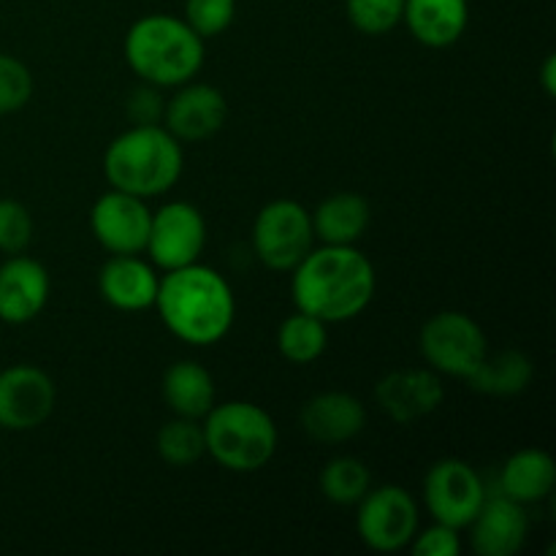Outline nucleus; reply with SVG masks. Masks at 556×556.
I'll list each match as a JSON object with an SVG mask.
<instances>
[{
  "mask_svg": "<svg viewBox=\"0 0 556 556\" xmlns=\"http://www.w3.org/2000/svg\"><path fill=\"white\" fill-rule=\"evenodd\" d=\"M472 527V548L481 556H514L525 548L530 535V516L525 505L497 494L483 500Z\"/></svg>",
  "mask_w": 556,
  "mask_h": 556,
  "instance_id": "16",
  "label": "nucleus"
},
{
  "mask_svg": "<svg viewBox=\"0 0 556 556\" xmlns=\"http://www.w3.org/2000/svg\"><path fill=\"white\" fill-rule=\"evenodd\" d=\"M402 22L418 43L445 49L465 36L470 5L467 0H405Z\"/></svg>",
  "mask_w": 556,
  "mask_h": 556,
  "instance_id": "19",
  "label": "nucleus"
},
{
  "mask_svg": "<svg viewBox=\"0 0 556 556\" xmlns=\"http://www.w3.org/2000/svg\"><path fill=\"white\" fill-rule=\"evenodd\" d=\"M228 101L217 87L212 85H179V92L163 106V128L182 144H195L226 125Z\"/></svg>",
  "mask_w": 556,
  "mask_h": 556,
  "instance_id": "13",
  "label": "nucleus"
},
{
  "mask_svg": "<svg viewBox=\"0 0 556 556\" xmlns=\"http://www.w3.org/2000/svg\"><path fill=\"white\" fill-rule=\"evenodd\" d=\"M375 266L353 244L313 248L293 269V304L324 324H345L362 315L375 296Z\"/></svg>",
  "mask_w": 556,
  "mask_h": 556,
  "instance_id": "1",
  "label": "nucleus"
},
{
  "mask_svg": "<svg viewBox=\"0 0 556 556\" xmlns=\"http://www.w3.org/2000/svg\"><path fill=\"white\" fill-rule=\"evenodd\" d=\"M58 389L43 369L14 364L0 372V429L30 432L54 410Z\"/></svg>",
  "mask_w": 556,
  "mask_h": 556,
  "instance_id": "11",
  "label": "nucleus"
},
{
  "mask_svg": "<svg viewBox=\"0 0 556 556\" xmlns=\"http://www.w3.org/2000/svg\"><path fill=\"white\" fill-rule=\"evenodd\" d=\"M206 248V220L199 206L188 201H168L152 212L147 253L163 271L195 264Z\"/></svg>",
  "mask_w": 556,
  "mask_h": 556,
  "instance_id": "10",
  "label": "nucleus"
},
{
  "mask_svg": "<svg viewBox=\"0 0 556 556\" xmlns=\"http://www.w3.org/2000/svg\"><path fill=\"white\" fill-rule=\"evenodd\" d=\"M123 52L147 85L179 87L204 65V38L179 16L147 14L130 25Z\"/></svg>",
  "mask_w": 556,
  "mask_h": 556,
  "instance_id": "4",
  "label": "nucleus"
},
{
  "mask_svg": "<svg viewBox=\"0 0 556 556\" xmlns=\"http://www.w3.org/2000/svg\"><path fill=\"white\" fill-rule=\"evenodd\" d=\"M320 494L334 505H356L372 486L367 465L353 456H337L320 470Z\"/></svg>",
  "mask_w": 556,
  "mask_h": 556,
  "instance_id": "25",
  "label": "nucleus"
},
{
  "mask_svg": "<svg viewBox=\"0 0 556 556\" xmlns=\"http://www.w3.org/2000/svg\"><path fill=\"white\" fill-rule=\"evenodd\" d=\"M356 530L358 538L372 552H400L410 546L413 535L418 532V505L402 486L386 483L372 489L358 500Z\"/></svg>",
  "mask_w": 556,
  "mask_h": 556,
  "instance_id": "8",
  "label": "nucleus"
},
{
  "mask_svg": "<svg viewBox=\"0 0 556 556\" xmlns=\"http://www.w3.org/2000/svg\"><path fill=\"white\" fill-rule=\"evenodd\" d=\"M348 20L364 36H383L402 22L405 0H345Z\"/></svg>",
  "mask_w": 556,
  "mask_h": 556,
  "instance_id": "27",
  "label": "nucleus"
},
{
  "mask_svg": "<svg viewBox=\"0 0 556 556\" xmlns=\"http://www.w3.org/2000/svg\"><path fill=\"white\" fill-rule=\"evenodd\" d=\"M326 342H329V334H326L324 320L313 318V315L296 309L293 315H288L280 324V331H277V348H280L282 356L291 364H313L324 356Z\"/></svg>",
  "mask_w": 556,
  "mask_h": 556,
  "instance_id": "24",
  "label": "nucleus"
},
{
  "mask_svg": "<svg viewBox=\"0 0 556 556\" xmlns=\"http://www.w3.org/2000/svg\"><path fill=\"white\" fill-rule=\"evenodd\" d=\"M486 500V486L476 467L462 459H440L424 478V503L438 525L465 530Z\"/></svg>",
  "mask_w": 556,
  "mask_h": 556,
  "instance_id": "9",
  "label": "nucleus"
},
{
  "mask_svg": "<svg viewBox=\"0 0 556 556\" xmlns=\"http://www.w3.org/2000/svg\"><path fill=\"white\" fill-rule=\"evenodd\" d=\"M155 307L163 326L177 340L195 348L220 342L231 331L237 315V302L226 277L210 266H201L199 261L166 271L157 286Z\"/></svg>",
  "mask_w": 556,
  "mask_h": 556,
  "instance_id": "2",
  "label": "nucleus"
},
{
  "mask_svg": "<svg viewBox=\"0 0 556 556\" xmlns=\"http://www.w3.org/2000/svg\"><path fill=\"white\" fill-rule=\"evenodd\" d=\"M299 421H302L307 438L315 443L340 445L364 432L367 410L348 391H324V394H315L304 402Z\"/></svg>",
  "mask_w": 556,
  "mask_h": 556,
  "instance_id": "17",
  "label": "nucleus"
},
{
  "mask_svg": "<svg viewBox=\"0 0 556 556\" xmlns=\"http://www.w3.org/2000/svg\"><path fill=\"white\" fill-rule=\"evenodd\" d=\"M161 87L155 85H141L130 92L128 101V117L134 119V125H161L163 119V98H161Z\"/></svg>",
  "mask_w": 556,
  "mask_h": 556,
  "instance_id": "32",
  "label": "nucleus"
},
{
  "mask_svg": "<svg viewBox=\"0 0 556 556\" xmlns=\"http://www.w3.org/2000/svg\"><path fill=\"white\" fill-rule=\"evenodd\" d=\"M418 345H421V356L427 358L434 372L462 380L470 378L489 353L486 334L478 326V320L467 313H456V309L432 315L424 324Z\"/></svg>",
  "mask_w": 556,
  "mask_h": 556,
  "instance_id": "7",
  "label": "nucleus"
},
{
  "mask_svg": "<svg viewBox=\"0 0 556 556\" xmlns=\"http://www.w3.org/2000/svg\"><path fill=\"white\" fill-rule=\"evenodd\" d=\"M309 217L315 239L324 244H356L369 226V201L358 193H334Z\"/></svg>",
  "mask_w": 556,
  "mask_h": 556,
  "instance_id": "22",
  "label": "nucleus"
},
{
  "mask_svg": "<svg viewBox=\"0 0 556 556\" xmlns=\"http://www.w3.org/2000/svg\"><path fill=\"white\" fill-rule=\"evenodd\" d=\"M206 454L231 472H255L277 451V427L269 413L253 402H223L204 416Z\"/></svg>",
  "mask_w": 556,
  "mask_h": 556,
  "instance_id": "5",
  "label": "nucleus"
},
{
  "mask_svg": "<svg viewBox=\"0 0 556 556\" xmlns=\"http://www.w3.org/2000/svg\"><path fill=\"white\" fill-rule=\"evenodd\" d=\"M543 90H546V96H556V58L554 54H548L546 63H543Z\"/></svg>",
  "mask_w": 556,
  "mask_h": 556,
  "instance_id": "33",
  "label": "nucleus"
},
{
  "mask_svg": "<svg viewBox=\"0 0 556 556\" xmlns=\"http://www.w3.org/2000/svg\"><path fill=\"white\" fill-rule=\"evenodd\" d=\"M155 269L139 255H112L98 271V288L101 296L123 313H141L155 307L157 296Z\"/></svg>",
  "mask_w": 556,
  "mask_h": 556,
  "instance_id": "18",
  "label": "nucleus"
},
{
  "mask_svg": "<svg viewBox=\"0 0 556 556\" xmlns=\"http://www.w3.org/2000/svg\"><path fill=\"white\" fill-rule=\"evenodd\" d=\"M49 299V271L36 258L16 253L0 266V320L11 326L30 324Z\"/></svg>",
  "mask_w": 556,
  "mask_h": 556,
  "instance_id": "15",
  "label": "nucleus"
},
{
  "mask_svg": "<svg viewBox=\"0 0 556 556\" xmlns=\"http://www.w3.org/2000/svg\"><path fill=\"white\" fill-rule=\"evenodd\" d=\"M33 242V215L22 201L0 199V250L9 255L25 253Z\"/></svg>",
  "mask_w": 556,
  "mask_h": 556,
  "instance_id": "30",
  "label": "nucleus"
},
{
  "mask_svg": "<svg viewBox=\"0 0 556 556\" xmlns=\"http://www.w3.org/2000/svg\"><path fill=\"white\" fill-rule=\"evenodd\" d=\"M152 212L139 195L109 190L92 204L90 231L103 250L112 255L144 253L150 237Z\"/></svg>",
  "mask_w": 556,
  "mask_h": 556,
  "instance_id": "12",
  "label": "nucleus"
},
{
  "mask_svg": "<svg viewBox=\"0 0 556 556\" xmlns=\"http://www.w3.org/2000/svg\"><path fill=\"white\" fill-rule=\"evenodd\" d=\"M157 456L172 467L195 465L206 454L204 427L195 418L177 416L174 421L163 424L155 440Z\"/></svg>",
  "mask_w": 556,
  "mask_h": 556,
  "instance_id": "26",
  "label": "nucleus"
},
{
  "mask_svg": "<svg viewBox=\"0 0 556 556\" xmlns=\"http://www.w3.org/2000/svg\"><path fill=\"white\" fill-rule=\"evenodd\" d=\"M375 400L396 424H416L432 416L445 400V386L434 369H400L375 386Z\"/></svg>",
  "mask_w": 556,
  "mask_h": 556,
  "instance_id": "14",
  "label": "nucleus"
},
{
  "mask_svg": "<svg viewBox=\"0 0 556 556\" xmlns=\"http://www.w3.org/2000/svg\"><path fill=\"white\" fill-rule=\"evenodd\" d=\"M410 548L416 556H459L462 554L459 530L434 521L429 530H421L413 535Z\"/></svg>",
  "mask_w": 556,
  "mask_h": 556,
  "instance_id": "31",
  "label": "nucleus"
},
{
  "mask_svg": "<svg viewBox=\"0 0 556 556\" xmlns=\"http://www.w3.org/2000/svg\"><path fill=\"white\" fill-rule=\"evenodd\" d=\"M532 375H535V364L530 362V356L508 348V351L486 353L476 372L467 378V386L481 394L514 396L532 383Z\"/></svg>",
  "mask_w": 556,
  "mask_h": 556,
  "instance_id": "23",
  "label": "nucleus"
},
{
  "mask_svg": "<svg viewBox=\"0 0 556 556\" xmlns=\"http://www.w3.org/2000/svg\"><path fill=\"white\" fill-rule=\"evenodd\" d=\"M313 248V217H309V212L299 201H269L255 215L253 250L266 269L293 271Z\"/></svg>",
  "mask_w": 556,
  "mask_h": 556,
  "instance_id": "6",
  "label": "nucleus"
},
{
  "mask_svg": "<svg viewBox=\"0 0 556 556\" xmlns=\"http://www.w3.org/2000/svg\"><path fill=\"white\" fill-rule=\"evenodd\" d=\"M556 465L552 454L541 448H521L510 456L500 472V489L505 497L521 505L541 503L554 492Z\"/></svg>",
  "mask_w": 556,
  "mask_h": 556,
  "instance_id": "20",
  "label": "nucleus"
},
{
  "mask_svg": "<svg viewBox=\"0 0 556 556\" xmlns=\"http://www.w3.org/2000/svg\"><path fill=\"white\" fill-rule=\"evenodd\" d=\"M161 389L174 416L201 421L215 405V380L199 362H174L163 372Z\"/></svg>",
  "mask_w": 556,
  "mask_h": 556,
  "instance_id": "21",
  "label": "nucleus"
},
{
  "mask_svg": "<svg viewBox=\"0 0 556 556\" xmlns=\"http://www.w3.org/2000/svg\"><path fill=\"white\" fill-rule=\"evenodd\" d=\"M233 16H237V0H185V22L204 41L226 33Z\"/></svg>",
  "mask_w": 556,
  "mask_h": 556,
  "instance_id": "28",
  "label": "nucleus"
},
{
  "mask_svg": "<svg viewBox=\"0 0 556 556\" xmlns=\"http://www.w3.org/2000/svg\"><path fill=\"white\" fill-rule=\"evenodd\" d=\"M182 141L174 139L163 125H134L103 152L109 185L144 201L168 193L182 177Z\"/></svg>",
  "mask_w": 556,
  "mask_h": 556,
  "instance_id": "3",
  "label": "nucleus"
},
{
  "mask_svg": "<svg viewBox=\"0 0 556 556\" xmlns=\"http://www.w3.org/2000/svg\"><path fill=\"white\" fill-rule=\"evenodd\" d=\"M33 74L20 58L0 52V114H14L30 101Z\"/></svg>",
  "mask_w": 556,
  "mask_h": 556,
  "instance_id": "29",
  "label": "nucleus"
}]
</instances>
